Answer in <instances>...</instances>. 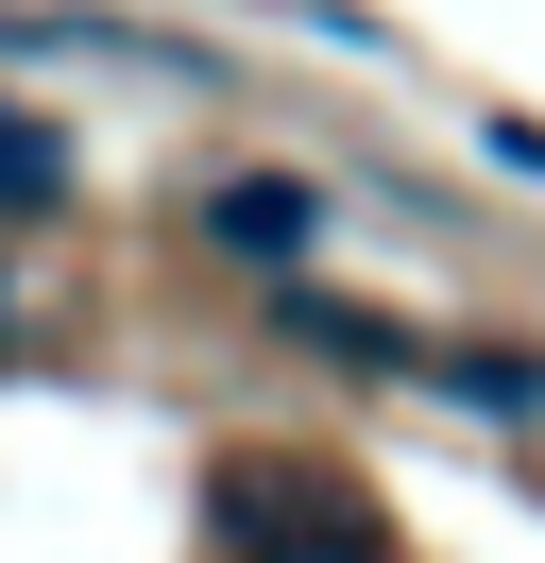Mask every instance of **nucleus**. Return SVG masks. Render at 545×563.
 <instances>
[{
	"mask_svg": "<svg viewBox=\"0 0 545 563\" xmlns=\"http://www.w3.org/2000/svg\"><path fill=\"white\" fill-rule=\"evenodd\" d=\"M204 512H222L238 563H392V529H375L324 461H222V495H204Z\"/></svg>",
	"mask_w": 545,
	"mask_h": 563,
	"instance_id": "1",
	"label": "nucleus"
},
{
	"mask_svg": "<svg viewBox=\"0 0 545 563\" xmlns=\"http://www.w3.org/2000/svg\"><path fill=\"white\" fill-rule=\"evenodd\" d=\"M324 188H307V172H222V188H204V240H222V256H256V274H290V256H324Z\"/></svg>",
	"mask_w": 545,
	"mask_h": 563,
	"instance_id": "2",
	"label": "nucleus"
},
{
	"mask_svg": "<svg viewBox=\"0 0 545 563\" xmlns=\"http://www.w3.org/2000/svg\"><path fill=\"white\" fill-rule=\"evenodd\" d=\"M68 120H34V103H0V222H68Z\"/></svg>",
	"mask_w": 545,
	"mask_h": 563,
	"instance_id": "3",
	"label": "nucleus"
},
{
	"mask_svg": "<svg viewBox=\"0 0 545 563\" xmlns=\"http://www.w3.org/2000/svg\"><path fill=\"white\" fill-rule=\"evenodd\" d=\"M290 342H324V358H358V376H409V358H426V342H409L392 308H341V290H290Z\"/></svg>",
	"mask_w": 545,
	"mask_h": 563,
	"instance_id": "4",
	"label": "nucleus"
},
{
	"mask_svg": "<svg viewBox=\"0 0 545 563\" xmlns=\"http://www.w3.org/2000/svg\"><path fill=\"white\" fill-rule=\"evenodd\" d=\"M426 376L460 393V410H494V427H529V410H545V358H511V342H443Z\"/></svg>",
	"mask_w": 545,
	"mask_h": 563,
	"instance_id": "5",
	"label": "nucleus"
},
{
	"mask_svg": "<svg viewBox=\"0 0 545 563\" xmlns=\"http://www.w3.org/2000/svg\"><path fill=\"white\" fill-rule=\"evenodd\" d=\"M477 154H494V172H529V188H545V120H511V103H494V120H477Z\"/></svg>",
	"mask_w": 545,
	"mask_h": 563,
	"instance_id": "6",
	"label": "nucleus"
},
{
	"mask_svg": "<svg viewBox=\"0 0 545 563\" xmlns=\"http://www.w3.org/2000/svg\"><path fill=\"white\" fill-rule=\"evenodd\" d=\"M0 342H18V308H0Z\"/></svg>",
	"mask_w": 545,
	"mask_h": 563,
	"instance_id": "7",
	"label": "nucleus"
}]
</instances>
